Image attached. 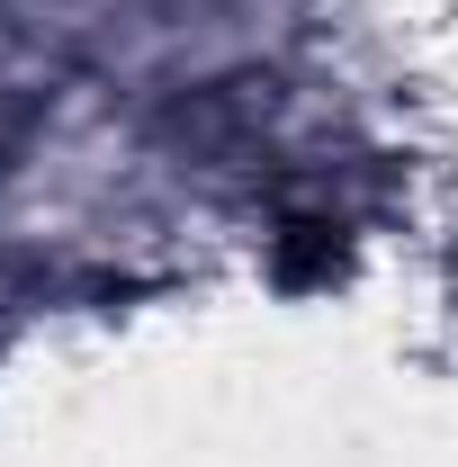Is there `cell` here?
Returning <instances> with one entry per match:
<instances>
[{
    "mask_svg": "<svg viewBox=\"0 0 458 467\" xmlns=\"http://www.w3.org/2000/svg\"><path fill=\"white\" fill-rule=\"evenodd\" d=\"M333 270H342V225H315V216H306V225L279 234V279L306 288V279H333Z\"/></svg>",
    "mask_w": 458,
    "mask_h": 467,
    "instance_id": "6da1fadb",
    "label": "cell"
}]
</instances>
